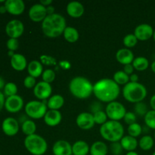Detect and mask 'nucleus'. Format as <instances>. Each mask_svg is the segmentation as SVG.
<instances>
[{
	"instance_id": "3c124183",
	"label": "nucleus",
	"mask_w": 155,
	"mask_h": 155,
	"mask_svg": "<svg viewBox=\"0 0 155 155\" xmlns=\"http://www.w3.org/2000/svg\"><path fill=\"white\" fill-rule=\"evenodd\" d=\"M150 105L152 110H155V94L151 96V99H150Z\"/></svg>"
},
{
	"instance_id": "58836bf2",
	"label": "nucleus",
	"mask_w": 155,
	"mask_h": 155,
	"mask_svg": "<svg viewBox=\"0 0 155 155\" xmlns=\"http://www.w3.org/2000/svg\"><path fill=\"white\" fill-rule=\"evenodd\" d=\"M40 62L42 64L47 65V66H55L57 64V61L54 58L47 54H42L40 56Z\"/></svg>"
},
{
	"instance_id": "c9c22d12",
	"label": "nucleus",
	"mask_w": 155,
	"mask_h": 155,
	"mask_svg": "<svg viewBox=\"0 0 155 155\" xmlns=\"http://www.w3.org/2000/svg\"><path fill=\"white\" fill-rule=\"evenodd\" d=\"M138 39L136 37L134 34H127L124 38V45L127 48H133L137 44Z\"/></svg>"
},
{
	"instance_id": "79ce46f5",
	"label": "nucleus",
	"mask_w": 155,
	"mask_h": 155,
	"mask_svg": "<svg viewBox=\"0 0 155 155\" xmlns=\"http://www.w3.org/2000/svg\"><path fill=\"white\" fill-rule=\"evenodd\" d=\"M124 120L126 124H128L129 126L133 124H135V123H136V114L133 113V112H127V114L124 116Z\"/></svg>"
},
{
	"instance_id": "8fccbe9b",
	"label": "nucleus",
	"mask_w": 155,
	"mask_h": 155,
	"mask_svg": "<svg viewBox=\"0 0 155 155\" xmlns=\"http://www.w3.org/2000/svg\"><path fill=\"white\" fill-rule=\"evenodd\" d=\"M51 3H52L51 0H41L40 1V4L45 6V7H48V6L51 5Z\"/></svg>"
},
{
	"instance_id": "4be33fe9",
	"label": "nucleus",
	"mask_w": 155,
	"mask_h": 155,
	"mask_svg": "<svg viewBox=\"0 0 155 155\" xmlns=\"http://www.w3.org/2000/svg\"><path fill=\"white\" fill-rule=\"evenodd\" d=\"M27 71H28L29 76L37 78L40 77L43 73V67L40 61L33 60L31 61L27 65Z\"/></svg>"
},
{
	"instance_id": "5fc2aeb1",
	"label": "nucleus",
	"mask_w": 155,
	"mask_h": 155,
	"mask_svg": "<svg viewBox=\"0 0 155 155\" xmlns=\"http://www.w3.org/2000/svg\"><path fill=\"white\" fill-rule=\"evenodd\" d=\"M7 12V10H6V8L5 5L0 6V13L1 14H5Z\"/></svg>"
},
{
	"instance_id": "603ef678",
	"label": "nucleus",
	"mask_w": 155,
	"mask_h": 155,
	"mask_svg": "<svg viewBox=\"0 0 155 155\" xmlns=\"http://www.w3.org/2000/svg\"><path fill=\"white\" fill-rule=\"evenodd\" d=\"M46 11H47V14H48V15H53V14H54V8L52 7V6H51V5L46 7Z\"/></svg>"
},
{
	"instance_id": "b1692460",
	"label": "nucleus",
	"mask_w": 155,
	"mask_h": 155,
	"mask_svg": "<svg viewBox=\"0 0 155 155\" xmlns=\"http://www.w3.org/2000/svg\"><path fill=\"white\" fill-rule=\"evenodd\" d=\"M64 104V98H63V96L56 94V95H51L48 98L47 101V107L49 110H59V109L62 107Z\"/></svg>"
},
{
	"instance_id": "aec40b11",
	"label": "nucleus",
	"mask_w": 155,
	"mask_h": 155,
	"mask_svg": "<svg viewBox=\"0 0 155 155\" xmlns=\"http://www.w3.org/2000/svg\"><path fill=\"white\" fill-rule=\"evenodd\" d=\"M116 58L119 63L124 64H131L134 61V54L129 48H121L118 50L116 54Z\"/></svg>"
},
{
	"instance_id": "2eb2a0df",
	"label": "nucleus",
	"mask_w": 155,
	"mask_h": 155,
	"mask_svg": "<svg viewBox=\"0 0 155 155\" xmlns=\"http://www.w3.org/2000/svg\"><path fill=\"white\" fill-rule=\"evenodd\" d=\"M2 129L6 136H14L19 131V124L15 118L7 117L3 120Z\"/></svg>"
},
{
	"instance_id": "f257e3e1",
	"label": "nucleus",
	"mask_w": 155,
	"mask_h": 155,
	"mask_svg": "<svg viewBox=\"0 0 155 155\" xmlns=\"http://www.w3.org/2000/svg\"><path fill=\"white\" fill-rule=\"evenodd\" d=\"M93 93L101 102L114 101L120 93V86L113 79H101L93 85Z\"/></svg>"
},
{
	"instance_id": "7ed1b4c3",
	"label": "nucleus",
	"mask_w": 155,
	"mask_h": 155,
	"mask_svg": "<svg viewBox=\"0 0 155 155\" xmlns=\"http://www.w3.org/2000/svg\"><path fill=\"white\" fill-rule=\"evenodd\" d=\"M71 93L79 99H86L93 93V85L83 77H76L69 84Z\"/></svg>"
},
{
	"instance_id": "72a5a7b5",
	"label": "nucleus",
	"mask_w": 155,
	"mask_h": 155,
	"mask_svg": "<svg viewBox=\"0 0 155 155\" xmlns=\"http://www.w3.org/2000/svg\"><path fill=\"white\" fill-rule=\"evenodd\" d=\"M93 114V118L94 121L96 124L98 125H103V124H105L107 121V114L105 113V111H103V110H100V111L95 112V113L92 114Z\"/></svg>"
},
{
	"instance_id": "412c9836",
	"label": "nucleus",
	"mask_w": 155,
	"mask_h": 155,
	"mask_svg": "<svg viewBox=\"0 0 155 155\" xmlns=\"http://www.w3.org/2000/svg\"><path fill=\"white\" fill-rule=\"evenodd\" d=\"M11 65L12 68L17 71H22L27 68V61L26 58L21 54H15L11 58Z\"/></svg>"
},
{
	"instance_id": "de8ad7c7",
	"label": "nucleus",
	"mask_w": 155,
	"mask_h": 155,
	"mask_svg": "<svg viewBox=\"0 0 155 155\" xmlns=\"http://www.w3.org/2000/svg\"><path fill=\"white\" fill-rule=\"evenodd\" d=\"M5 99L4 94L0 92V111L3 108V107H5Z\"/></svg>"
},
{
	"instance_id": "f8f14e48",
	"label": "nucleus",
	"mask_w": 155,
	"mask_h": 155,
	"mask_svg": "<svg viewBox=\"0 0 155 155\" xmlns=\"http://www.w3.org/2000/svg\"><path fill=\"white\" fill-rule=\"evenodd\" d=\"M24 107V100L22 97L18 95L8 97L5 102V107L6 110L10 113L19 112Z\"/></svg>"
},
{
	"instance_id": "c85d7f7f",
	"label": "nucleus",
	"mask_w": 155,
	"mask_h": 155,
	"mask_svg": "<svg viewBox=\"0 0 155 155\" xmlns=\"http://www.w3.org/2000/svg\"><path fill=\"white\" fill-rule=\"evenodd\" d=\"M132 64L136 71H143L148 69L149 67V61L145 57H137L134 59Z\"/></svg>"
},
{
	"instance_id": "a878e982",
	"label": "nucleus",
	"mask_w": 155,
	"mask_h": 155,
	"mask_svg": "<svg viewBox=\"0 0 155 155\" xmlns=\"http://www.w3.org/2000/svg\"><path fill=\"white\" fill-rule=\"evenodd\" d=\"M107 151L108 148L104 142L97 141L92 145L89 152L91 155H107Z\"/></svg>"
},
{
	"instance_id": "13d9d810",
	"label": "nucleus",
	"mask_w": 155,
	"mask_h": 155,
	"mask_svg": "<svg viewBox=\"0 0 155 155\" xmlns=\"http://www.w3.org/2000/svg\"><path fill=\"white\" fill-rule=\"evenodd\" d=\"M15 54V51H8V56H10L11 58H12V56H13Z\"/></svg>"
},
{
	"instance_id": "c03bdc74",
	"label": "nucleus",
	"mask_w": 155,
	"mask_h": 155,
	"mask_svg": "<svg viewBox=\"0 0 155 155\" xmlns=\"http://www.w3.org/2000/svg\"><path fill=\"white\" fill-rule=\"evenodd\" d=\"M124 73L127 74V75H132L134 71V68H133V64H127L124 67Z\"/></svg>"
},
{
	"instance_id": "e433bc0d",
	"label": "nucleus",
	"mask_w": 155,
	"mask_h": 155,
	"mask_svg": "<svg viewBox=\"0 0 155 155\" xmlns=\"http://www.w3.org/2000/svg\"><path fill=\"white\" fill-rule=\"evenodd\" d=\"M42 81L51 84L52 82H54V79H55V73H54V71L53 70L46 69L42 73Z\"/></svg>"
},
{
	"instance_id": "f704fd0d",
	"label": "nucleus",
	"mask_w": 155,
	"mask_h": 155,
	"mask_svg": "<svg viewBox=\"0 0 155 155\" xmlns=\"http://www.w3.org/2000/svg\"><path fill=\"white\" fill-rule=\"evenodd\" d=\"M145 123L147 127L155 130V110H148L145 116Z\"/></svg>"
},
{
	"instance_id": "6e6552de",
	"label": "nucleus",
	"mask_w": 155,
	"mask_h": 155,
	"mask_svg": "<svg viewBox=\"0 0 155 155\" xmlns=\"http://www.w3.org/2000/svg\"><path fill=\"white\" fill-rule=\"evenodd\" d=\"M105 113L107 114V117L110 119V120L119 121L124 119V116L127 114V110L124 104L114 101L107 104L106 106Z\"/></svg>"
},
{
	"instance_id": "0eeeda50",
	"label": "nucleus",
	"mask_w": 155,
	"mask_h": 155,
	"mask_svg": "<svg viewBox=\"0 0 155 155\" xmlns=\"http://www.w3.org/2000/svg\"><path fill=\"white\" fill-rule=\"evenodd\" d=\"M25 113L32 119L39 120L44 117L48 111L47 102L45 101H30L25 105Z\"/></svg>"
},
{
	"instance_id": "a19ab883",
	"label": "nucleus",
	"mask_w": 155,
	"mask_h": 155,
	"mask_svg": "<svg viewBox=\"0 0 155 155\" xmlns=\"http://www.w3.org/2000/svg\"><path fill=\"white\" fill-rule=\"evenodd\" d=\"M110 151L114 155H120L123 152V148L120 145V142H113L110 145Z\"/></svg>"
},
{
	"instance_id": "f03ea898",
	"label": "nucleus",
	"mask_w": 155,
	"mask_h": 155,
	"mask_svg": "<svg viewBox=\"0 0 155 155\" xmlns=\"http://www.w3.org/2000/svg\"><path fill=\"white\" fill-rule=\"evenodd\" d=\"M66 20L59 14L47 15L42 22V30L48 38H57L63 34L66 29Z\"/></svg>"
},
{
	"instance_id": "c756f323",
	"label": "nucleus",
	"mask_w": 155,
	"mask_h": 155,
	"mask_svg": "<svg viewBox=\"0 0 155 155\" xmlns=\"http://www.w3.org/2000/svg\"><path fill=\"white\" fill-rule=\"evenodd\" d=\"M154 143V139L151 136L146 135L141 138L139 142V145L141 149L143 151H149L153 148Z\"/></svg>"
},
{
	"instance_id": "6e6d98bb",
	"label": "nucleus",
	"mask_w": 155,
	"mask_h": 155,
	"mask_svg": "<svg viewBox=\"0 0 155 155\" xmlns=\"http://www.w3.org/2000/svg\"><path fill=\"white\" fill-rule=\"evenodd\" d=\"M151 71H152L153 72H154L155 74V61H153L152 64H151Z\"/></svg>"
},
{
	"instance_id": "9b49d317",
	"label": "nucleus",
	"mask_w": 155,
	"mask_h": 155,
	"mask_svg": "<svg viewBox=\"0 0 155 155\" xmlns=\"http://www.w3.org/2000/svg\"><path fill=\"white\" fill-rule=\"evenodd\" d=\"M28 15L31 21L38 23L42 22L47 17L48 14H47L46 7L39 3V4L33 5L30 7Z\"/></svg>"
},
{
	"instance_id": "f3484780",
	"label": "nucleus",
	"mask_w": 155,
	"mask_h": 155,
	"mask_svg": "<svg viewBox=\"0 0 155 155\" xmlns=\"http://www.w3.org/2000/svg\"><path fill=\"white\" fill-rule=\"evenodd\" d=\"M54 155H73L72 145L65 140H58L52 147Z\"/></svg>"
},
{
	"instance_id": "a211bd4d",
	"label": "nucleus",
	"mask_w": 155,
	"mask_h": 155,
	"mask_svg": "<svg viewBox=\"0 0 155 155\" xmlns=\"http://www.w3.org/2000/svg\"><path fill=\"white\" fill-rule=\"evenodd\" d=\"M43 118L47 126L54 127L61 122L62 115L59 110H48Z\"/></svg>"
},
{
	"instance_id": "a18cd8bd",
	"label": "nucleus",
	"mask_w": 155,
	"mask_h": 155,
	"mask_svg": "<svg viewBox=\"0 0 155 155\" xmlns=\"http://www.w3.org/2000/svg\"><path fill=\"white\" fill-rule=\"evenodd\" d=\"M91 108H92V112H93V114L95 113V112L102 110H101V105L99 102H93V104L91 105Z\"/></svg>"
},
{
	"instance_id": "9d476101",
	"label": "nucleus",
	"mask_w": 155,
	"mask_h": 155,
	"mask_svg": "<svg viewBox=\"0 0 155 155\" xmlns=\"http://www.w3.org/2000/svg\"><path fill=\"white\" fill-rule=\"evenodd\" d=\"M51 92H52V88L51 84L44 81L36 83L35 87L33 88V94L38 99L41 101H45L49 98L51 96Z\"/></svg>"
},
{
	"instance_id": "393cba45",
	"label": "nucleus",
	"mask_w": 155,
	"mask_h": 155,
	"mask_svg": "<svg viewBox=\"0 0 155 155\" xmlns=\"http://www.w3.org/2000/svg\"><path fill=\"white\" fill-rule=\"evenodd\" d=\"M89 151L90 148L84 141H77L72 145L73 155H87Z\"/></svg>"
},
{
	"instance_id": "4d7b16f0",
	"label": "nucleus",
	"mask_w": 155,
	"mask_h": 155,
	"mask_svg": "<svg viewBox=\"0 0 155 155\" xmlns=\"http://www.w3.org/2000/svg\"><path fill=\"white\" fill-rule=\"evenodd\" d=\"M126 155H139V154H138L136 152H135V151H129V152H127V154Z\"/></svg>"
},
{
	"instance_id": "680f3d73",
	"label": "nucleus",
	"mask_w": 155,
	"mask_h": 155,
	"mask_svg": "<svg viewBox=\"0 0 155 155\" xmlns=\"http://www.w3.org/2000/svg\"><path fill=\"white\" fill-rule=\"evenodd\" d=\"M154 139H155V133H154Z\"/></svg>"
},
{
	"instance_id": "2f4dec72",
	"label": "nucleus",
	"mask_w": 155,
	"mask_h": 155,
	"mask_svg": "<svg viewBox=\"0 0 155 155\" xmlns=\"http://www.w3.org/2000/svg\"><path fill=\"white\" fill-rule=\"evenodd\" d=\"M3 94H4L5 96L10 97L13 96V95H17V92H18V86L15 83H6L4 89H3Z\"/></svg>"
},
{
	"instance_id": "5701e85b",
	"label": "nucleus",
	"mask_w": 155,
	"mask_h": 155,
	"mask_svg": "<svg viewBox=\"0 0 155 155\" xmlns=\"http://www.w3.org/2000/svg\"><path fill=\"white\" fill-rule=\"evenodd\" d=\"M120 145L122 146L123 149L126 150L129 152V151H134V150L136 149L137 146L139 145V142H138L136 138L130 136H126L121 139L120 141Z\"/></svg>"
},
{
	"instance_id": "dca6fc26",
	"label": "nucleus",
	"mask_w": 155,
	"mask_h": 155,
	"mask_svg": "<svg viewBox=\"0 0 155 155\" xmlns=\"http://www.w3.org/2000/svg\"><path fill=\"white\" fill-rule=\"evenodd\" d=\"M4 5L7 12L12 15H20L25 10V4L22 0H7Z\"/></svg>"
},
{
	"instance_id": "cd10ccee",
	"label": "nucleus",
	"mask_w": 155,
	"mask_h": 155,
	"mask_svg": "<svg viewBox=\"0 0 155 155\" xmlns=\"http://www.w3.org/2000/svg\"><path fill=\"white\" fill-rule=\"evenodd\" d=\"M21 130L26 136H31L35 134L36 131V124L31 120H26L21 126Z\"/></svg>"
},
{
	"instance_id": "1a4fd4ad",
	"label": "nucleus",
	"mask_w": 155,
	"mask_h": 155,
	"mask_svg": "<svg viewBox=\"0 0 155 155\" xmlns=\"http://www.w3.org/2000/svg\"><path fill=\"white\" fill-rule=\"evenodd\" d=\"M24 31V24L19 20H12L5 27V33L10 38L18 39Z\"/></svg>"
},
{
	"instance_id": "052dcab7",
	"label": "nucleus",
	"mask_w": 155,
	"mask_h": 155,
	"mask_svg": "<svg viewBox=\"0 0 155 155\" xmlns=\"http://www.w3.org/2000/svg\"><path fill=\"white\" fill-rule=\"evenodd\" d=\"M152 155H155V151H154V153H153V154H152Z\"/></svg>"
},
{
	"instance_id": "ddd939ff",
	"label": "nucleus",
	"mask_w": 155,
	"mask_h": 155,
	"mask_svg": "<svg viewBox=\"0 0 155 155\" xmlns=\"http://www.w3.org/2000/svg\"><path fill=\"white\" fill-rule=\"evenodd\" d=\"M76 123L79 128L83 130H90L95 124L93 114L89 112H83L80 114L76 119Z\"/></svg>"
},
{
	"instance_id": "ea45409f",
	"label": "nucleus",
	"mask_w": 155,
	"mask_h": 155,
	"mask_svg": "<svg viewBox=\"0 0 155 155\" xmlns=\"http://www.w3.org/2000/svg\"><path fill=\"white\" fill-rule=\"evenodd\" d=\"M7 48L8 51H16L19 47V42H18V39H13V38H10L7 41Z\"/></svg>"
},
{
	"instance_id": "7c9ffc66",
	"label": "nucleus",
	"mask_w": 155,
	"mask_h": 155,
	"mask_svg": "<svg viewBox=\"0 0 155 155\" xmlns=\"http://www.w3.org/2000/svg\"><path fill=\"white\" fill-rule=\"evenodd\" d=\"M113 80L118 85H126L130 81V77L124 71H118L114 74Z\"/></svg>"
},
{
	"instance_id": "49530a36",
	"label": "nucleus",
	"mask_w": 155,
	"mask_h": 155,
	"mask_svg": "<svg viewBox=\"0 0 155 155\" xmlns=\"http://www.w3.org/2000/svg\"><path fill=\"white\" fill-rule=\"evenodd\" d=\"M61 68L64 70H68L71 68V63L68 61H61L59 63Z\"/></svg>"
},
{
	"instance_id": "09e8293b",
	"label": "nucleus",
	"mask_w": 155,
	"mask_h": 155,
	"mask_svg": "<svg viewBox=\"0 0 155 155\" xmlns=\"http://www.w3.org/2000/svg\"><path fill=\"white\" fill-rule=\"evenodd\" d=\"M130 80L132 83H138V80H139V76L136 74H133L132 75H130Z\"/></svg>"
},
{
	"instance_id": "6ab92c4d",
	"label": "nucleus",
	"mask_w": 155,
	"mask_h": 155,
	"mask_svg": "<svg viewBox=\"0 0 155 155\" xmlns=\"http://www.w3.org/2000/svg\"><path fill=\"white\" fill-rule=\"evenodd\" d=\"M67 12L68 15L71 16V18H79L82 17L84 14V6L83 4L79 2H71L68 4L66 8Z\"/></svg>"
},
{
	"instance_id": "473e14b6",
	"label": "nucleus",
	"mask_w": 155,
	"mask_h": 155,
	"mask_svg": "<svg viewBox=\"0 0 155 155\" xmlns=\"http://www.w3.org/2000/svg\"><path fill=\"white\" fill-rule=\"evenodd\" d=\"M127 131H128L129 136L136 138L142 134V127L138 123H135V124H133L129 126Z\"/></svg>"
},
{
	"instance_id": "bf43d9fd",
	"label": "nucleus",
	"mask_w": 155,
	"mask_h": 155,
	"mask_svg": "<svg viewBox=\"0 0 155 155\" xmlns=\"http://www.w3.org/2000/svg\"><path fill=\"white\" fill-rule=\"evenodd\" d=\"M153 39H154V42H155V30H154V33H153Z\"/></svg>"
},
{
	"instance_id": "37998d69",
	"label": "nucleus",
	"mask_w": 155,
	"mask_h": 155,
	"mask_svg": "<svg viewBox=\"0 0 155 155\" xmlns=\"http://www.w3.org/2000/svg\"><path fill=\"white\" fill-rule=\"evenodd\" d=\"M24 85L27 89H32L34 88L36 85V78L31 77V76H27L25 77L24 80Z\"/></svg>"
},
{
	"instance_id": "20e7f679",
	"label": "nucleus",
	"mask_w": 155,
	"mask_h": 155,
	"mask_svg": "<svg viewBox=\"0 0 155 155\" xmlns=\"http://www.w3.org/2000/svg\"><path fill=\"white\" fill-rule=\"evenodd\" d=\"M100 135L106 141L117 142L124 137V128L119 121L107 120L100 127Z\"/></svg>"
},
{
	"instance_id": "4468645a",
	"label": "nucleus",
	"mask_w": 155,
	"mask_h": 155,
	"mask_svg": "<svg viewBox=\"0 0 155 155\" xmlns=\"http://www.w3.org/2000/svg\"><path fill=\"white\" fill-rule=\"evenodd\" d=\"M154 29L150 24H142L136 27L134 31V35L137 38L138 40L145 41L151 39L153 36Z\"/></svg>"
},
{
	"instance_id": "39448f33",
	"label": "nucleus",
	"mask_w": 155,
	"mask_h": 155,
	"mask_svg": "<svg viewBox=\"0 0 155 155\" xmlns=\"http://www.w3.org/2000/svg\"><path fill=\"white\" fill-rule=\"evenodd\" d=\"M147 89L140 83L129 82L123 89V95L127 101L139 103L143 101L147 96Z\"/></svg>"
},
{
	"instance_id": "4c0bfd02",
	"label": "nucleus",
	"mask_w": 155,
	"mask_h": 155,
	"mask_svg": "<svg viewBox=\"0 0 155 155\" xmlns=\"http://www.w3.org/2000/svg\"><path fill=\"white\" fill-rule=\"evenodd\" d=\"M135 112H136V114L139 115V116L145 117V115H146V114L148 112V107H147L146 104L144 102H142V101L136 103V105H135Z\"/></svg>"
},
{
	"instance_id": "864d4df0",
	"label": "nucleus",
	"mask_w": 155,
	"mask_h": 155,
	"mask_svg": "<svg viewBox=\"0 0 155 155\" xmlns=\"http://www.w3.org/2000/svg\"><path fill=\"white\" fill-rule=\"evenodd\" d=\"M5 86V80L2 77H0V90L2 89H4Z\"/></svg>"
},
{
	"instance_id": "423d86ee",
	"label": "nucleus",
	"mask_w": 155,
	"mask_h": 155,
	"mask_svg": "<svg viewBox=\"0 0 155 155\" xmlns=\"http://www.w3.org/2000/svg\"><path fill=\"white\" fill-rule=\"evenodd\" d=\"M24 146L33 155H43L48 149V144L45 139L37 134L27 136L24 139Z\"/></svg>"
},
{
	"instance_id": "bb28decb",
	"label": "nucleus",
	"mask_w": 155,
	"mask_h": 155,
	"mask_svg": "<svg viewBox=\"0 0 155 155\" xmlns=\"http://www.w3.org/2000/svg\"><path fill=\"white\" fill-rule=\"evenodd\" d=\"M63 35L65 40L67 42H70V43L76 42L79 39V37H80L78 30L72 27H67L64 31Z\"/></svg>"
}]
</instances>
